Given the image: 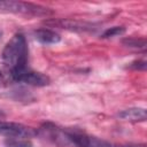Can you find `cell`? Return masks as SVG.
<instances>
[{
    "label": "cell",
    "mask_w": 147,
    "mask_h": 147,
    "mask_svg": "<svg viewBox=\"0 0 147 147\" xmlns=\"http://www.w3.org/2000/svg\"><path fill=\"white\" fill-rule=\"evenodd\" d=\"M28 57L29 48L25 37L22 33L14 34L2 51L3 64L13 79L28 69Z\"/></svg>",
    "instance_id": "obj_1"
},
{
    "label": "cell",
    "mask_w": 147,
    "mask_h": 147,
    "mask_svg": "<svg viewBox=\"0 0 147 147\" xmlns=\"http://www.w3.org/2000/svg\"><path fill=\"white\" fill-rule=\"evenodd\" d=\"M0 11L22 14L28 16H48L52 14L49 8L42 7L40 5L14 0H0Z\"/></svg>",
    "instance_id": "obj_2"
},
{
    "label": "cell",
    "mask_w": 147,
    "mask_h": 147,
    "mask_svg": "<svg viewBox=\"0 0 147 147\" xmlns=\"http://www.w3.org/2000/svg\"><path fill=\"white\" fill-rule=\"evenodd\" d=\"M63 133L65 139L70 140L77 147H146L145 145H115L76 130H65Z\"/></svg>",
    "instance_id": "obj_3"
},
{
    "label": "cell",
    "mask_w": 147,
    "mask_h": 147,
    "mask_svg": "<svg viewBox=\"0 0 147 147\" xmlns=\"http://www.w3.org/2000/svg\"><path fill=\"white\" fill-rule=\"evenodd\" d=\"M0 136L7 137V138L28 139L36 136V131L32 127L21 123L0 121Z\"/></svg>",
    "instance_id": "obj_4"
},
{
    "label": "cell",
    "mask_w": 147,
    "mask_h": 147,
    "mask_svg": "<svg viewBox=\"0 0 147 147\" xmlns=\"http://www.w3.org/2000/svg\"><path fill=\"white\" fill-rule=\"evenodd\" d=\"M14 80L22 82V83H25V84L32 85V86H46L51 83V79L48 76H46L41 72L33 71L29 68L26 70H24L22 74H20L18 76H16L14 78Z\"/></svg>",
    "instance_id": "obj_5"
},
{
    "label": "cell",
    "mask_w": 147,
    "mask_h": 147,
    "mask_svg": "<svg viewBox=\"0 0 147 147\" xmlns=\"http://www.w3.org/2000/svg\"><path fill=\"white\" fill-rule=\"evenodd\" d=\"M33 36L37 41H39L40 44H44V45L57 44L61 40L60 34L49 29H37L33 31Z\"/></svg>",
    "instance_id": "obj_6"
},
{
    "label": "cell",
    "mask_w": 147,
    "mask_h": 147,
    "mask_svg": "<svg viewBox=\"0 0 147 147\" xmlns=\"http://www.w3.org/2000/svg\"><path fill=\"white\" fill-rule=\"evenodd\" d=\"M118 116L125 121L130 122H145L147 118V113L144 108L134 107V108H129L118 114Z\"/></svg>",
    "instance_id": "obj_7"
},
{
    "label": "cell",
    "mask_w": 147,
    "mask_h": 147,
    "mask_svg": "<svg viewBox=\"0 0 147 147\" xmlns=\"http://www.w3.org/2000/svg\"><path fill=\"white\" fill-rule=\"evenodd\" d=\"M6 147H33V145L28 139L21 138H8L5 141Z\"/></svg>",
    "instance_id": "obj_8"
},
{
    "label": "cell",
    "mask_w": 147,
    "mask_h": 147,
    "mask_svg": "<svg viewBox=\"0 0 147 147\" xmlns=\"http://www.w3.org/2000/svg\"><path fill=\"white\" fill-rule=\"evenodd\" d=\"M124 32H125V29L123 26H113L102 33V38H111L115 36H121Z\"/></svg>",
    "instance_id": "obj_9"
},
{
    "label": "cell",
    "mask_w": 147,
    "mask_h": 147,
    "mask_svg": "<svg viewBox=\"0 0 147 147\" xmlns=\"http://www.w3.org/2000/svg\"><path fill=\"white\" fill-rule=\"evenodd\" d=\"M123 42L126 46H130V47L144 48L146 46V40L144 38H141V39H138V38H127V39H124Z\"/></svg>",
    "instance_id": "obj_10"
},
{
    "label": "cell",
    "mask_w": 147,
    "mask_h": 147,
    "mask_svg": "<svg viewBox=\"0 0 147 147\" xmlns=\"http://www.w3.org/2000/svg\"><path fill=\"white\" fill-rule=\"evenodd\" d=\"M2 80H3V78H2V74H1V71H0V86H1V84H2Z\"/></svg>",
    "instance_id": "obj_11"
}]
</instances>
